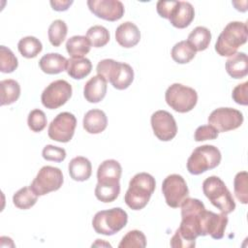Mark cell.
<instances>
[{"label": "cell", "mask_w": 248, "mask_h": 248, "mask_svg": "<svg viewBox=\"0 0 248 248\" xmlns=\"http://www.w3.org/2000/svg\"><path fill=\"white\" fill-rule=\"evenodd\" d=\"M180 206L181 223L170 238V245L173 248H192L196 246L198 236H204L203 221L206 209L202 202L189 197Z\"/></svg>", "instance_id": "1"}, {"label": "cell", "mask_w": 248, "mask_h": 248, "mask_svg": "<svg viewBox=\"0 0 248 248\" xmlns=\"http://www.w3.org/2000/svg\"><path fill=\"white\" fill-rule=\"evenodd\" d=\"M122 168L118 161L105 160L97 170V185L95 197L103 202H111L117 199L120 193V177Z\"/></svg>", "instance_id": "2"}, {"label": "cell", "mask_w": 248, "mask_h": 248, "mask_svg": "<svg viewBox=\"0 0 248 248\" xmlns=\"http://www.w3.org/2000/svg\"><path fill=\"white\" fill-rule=\"evenodd\" d=\"M156 188L155 178L147 172L135 174L130 182L129 188L124 196L125 203L133 210L144 208Z\"/></svg>", "instance_id": "3"}, {"label": "cell", "mask_w": 248, "mask_h": 248, "mask_svg": "<svg viewBox=\"0 0 248 248\" xmlns=\"http://www.w3.org/2000/svg\"><path fill=\"white\" fill-rule=\"evenodd\" d=\"M247 24L241 21H231L218 36L215 50L220 56H232L247 42Z\"/></svg>", "instance_id": "4"}, {"label": "cell", "mask_w": 248, "mask_h": 248, "mask_svg": "<svg viewBox=\"0 0 248 248\" xmlns=\"http://www.w3.org/2000/svg\"><path fill=\"white\" fill-rule=\"evenodd\" d=\"M97 75L103 77L107 81L118 89L128 88L134 80V70L127 64L115 61L113 59H103L96 67Z\"/></svg>", "instance_id": "5"}, {"label": "cell", "mask_w": 248, "mask_h": 248, "mask_svg": "<svg viewBox=\"0 0 248 248\" xmlns=\"http://www.w3.org/2000/svg\"><path fill=\"white\" fill-rule=\"evenodd\" d=\"M202 192L209 202L222 213L229 214L235 209V202L224 181L211 175L202 182Z\"/></svg>", "instance_id": "6"}, {"label": "cell", "mask_w": 248, "mask_h": 248, "mask_svg": "<svg viewBox=\"0 0 248 248\" xmlns=\"http://www.w3.org/2000/svg\"><path fill=\"white\" fill-rule=\"evenodd\" d=\"M222 159L220 150L210 144L196 147L187 160V170L191 174L199 175L219 166Z\"/></svg>", "instance_id": "7"}, {"label": "cell", "mask_w": 248, "mask_h": 248, "mask_svg": "<svg viewBox=\"0 0 248 248\" xmlns=\"http://www.w3.org/2000/svg\"><path fill=\"white\" fill-rule=\"evenodd\" d=\"M128 222L127 212L120 207L98 211L92 220V227L99 234L113 235L121 231Z\"/></svg>", "instance_id": "8"}, {"label": "cell", "mask_w": 248, "mask_h": 248, "mask_svg": "<svg viewBox=\"0 0 248 248\" xmlns=\"http://www.w3.org/2000/svg\"><path fill=\"white\" fill-rule=\"evenodd\" d=\"M165 99L169 107L173 110L185 113L192 110L198 102L197 91L181 83H173L168 87Z\"/></svg>", "instance_id": "9"}, {"label": "cell", "mask_w": 248, "mask_h": 248, "mask_svg": "<svg viewBox=\"0 0 248 248\" xmlns=\"http://www.w3.org/2000/svg\"><path fill=\"white\" fill-rule=\"evenodd\" d=\"M63 182V173L59 168L44 166L31 182L30 188L36 195L44 196L60 189Z\"/></svg>", "instance_id": "10"}, {"label": "cell", "mask_w": 248, "mask_h": 248, "mask_svg": "<svg viewBox=\"0 0 248 248\" xmlns=\"http://www.w3.org/2000/svg\"><path fill=\"white\" fill-rule=\"evenodd\" d=\"M72 85L64 79H57L50 82L42 92L41 101L45 108L56 109L67 103L72 97Z\"/></svg>", "instance_id": "11"}, {"label": "cell", "mask_w": 248, "mask_h": 248, "mask_svg": "<svg viewBox=\"0 0 248 248\" xmlns=\"http://www.w3.org/2000/svg\"><path fill=\"white\" fill-rule=\"evenodd\" d=\"M162 193L166 202L172 208H177L189 197V189L185 179L176 173L168 175L162 183Z\"/></svg>", "instance_id": "12"}, {"label": "cell", "mask_w": 248, "mask_h": 248, "mask_svg": "<svg viewBox=\"0 0 248 248\" xmlns=\"http://www.w3.org/2000/svg\"><path fill=\"white\" fill-rule=\"evenodd\" d=\"M243 114L232 108H218L208 116V124L217 130L218 133H225L235 130L243 123Z\"/></svg>", "instance_id": "13"}, {"label": "cell", "mask_w": 248, "mask_h": 248, "mask_svg": "<svg viewBox=\"0 0 248 248\" xmlns=\"http://www.w3.org/2000/svg\"><path fill=\"white\" fill-rule=\"evenodd\" d=\"M76 127V116L71 112L63 111L58 113L54 119H52L47 129V135L52 140L69 142L75 134Z\"/></svg>", "instance_id": "14"}, {"label": "cell", "mask_w": 248, "mask_h": 248, "mask_svg": "<svg viewBox=\"0 0 248 248\" xmlns=\"http://www.w3.org/2000/svg\"><path fill=\"white\" fill-rule=\"evenodd\" d=\"M151 127L154 135L162 141L171 140L177 134L176 121L171 113L167 110H157L152 113Z\"/></svg>", "instance_id": "15"}, {"label": "cell", "mask_w": 248, "mask_h": 248, "mask_svg": "<svg viewBox=\"0 0 248 248\" xmlns=\"http://www.w3.org/2000/svg\"><path fill=\"white\" fill-rule=\"evenodd\" d=\"M87 6L93 15L108 21L119 20L125 13L124 5L119 0H88Z\"/></svg>", "instance_id": "16"}, {"label": "cell", "mask_w": 248, "mask_h": 248, "mask_svg": "<svg viewBox=\"0 0 248 248\" xmlns=\"http://www.w3.org/2000/svg\"><path fill=\"white\" fill-rule=\"evenodd\" d=\"M228 216L225 213H214L207 211L203 222L204 236L209 234L214 239H221L224 236L228 225Z\"/></svg>", "instance_id": "17"}, {"label": "cell", "mask_w": 248, "mask_h": 248, "mask_svg": "<svg viewBox=\"0 0 248 248\" xmlns=\"http://www.w3.org/2000/svg\"><path fill=\"white\" fill-rule=\"evenodd\" d=\"M195 17V10L191 3L186 1H177L174 9L170 16V24L178 29L188 27Z\"/></svg>", "instance_id": "18"}, {"label": "cell", "mask_w": 248, "mask_h": 248, "mask_svg": "<svg viewBox=\"0 0 248 248\" xmlns=\"http://www.w3.org/2000/svg\"><path fill=\"white\" fill-rule=\"evenodd\" d=\"M115 40L122 47H134L140 43V29L135 23L131 21H125L116 28Z\"/></svg>", "instance_id": "19"}, {"label": "cell", "mask_w": 248, "mask_h": 248, "mask_svg": "<svg viewBox=\"0 0 248 248\" xmlns=\"http://www.w3.org/2000/svg\"><path fill=\"white\" fill-rule=\"evenodd\" d=\"M108 81L100 76H94L86 81L83 87V96L89 103L101 102L107 94Z\"/></svg>", "instance_id": "20"}, {"label": "cell", "mask_w": 248, "mask_h": 248, "mask_svg": "<svg viewBox=\"0 0 248 248\" xmlns=\"http://www.w3.org/2000/svg\"><path fill=\"white\" fill-rule=\"evenodd\" d=\"M84 130L89 134H100L108 126V117L106 113L98 108L88 110L82 120Z\"/></svg>", "instance_id": "21"}, {"label": "cell", "mask_w": 248, "mask_h": 248, "mask_svg": "<svg viewBox=\"0 0 248 248\" xmlns=\"http://www.w3.org/2000/svg\"><path fill=\"white\" fill-rule=\"evenodd\" d=\"M226 71L232 78H242L248 74V58L245 52H236L226 61Z\"/></svg>", "instance_id": "22"}, {"label": "cell", "mask_w": 248, "mask_h": 248, "mask_svg": "<svg viewBox=\"0 0 248 248\" xmlns=\"http://www.w3.org/2000/svg\"><path fill=\"white\" fill-rule=\"evenodd\" d=\"M68 59L59 53H46L39 61L40 69L47 75L60 74L66 71Z\"/></svg>", "instance_id": "23"}, {"label": "cell", "mask_w": 248, "mask_h": 248, "mask_svg": "<svg viewBox=\"0 0 248 248\" xmlns=\"http://www.w3.org/2000/svg\"><path fill=\"white\" fill-rule=\"evenodd\" d=\"M68 170L73 180L82 182L91 176L92 165L87 158L83 156H78L70 161Z\"/></svg>", "instance_id": "24"}, {"label": "cell", "mask_w": 248, "mask_h": 248, "mask_svg": "<svg viewBox=\"0 0 248 248\" xmlns=\"http://www.w3.org/2000/svg\"><path fill=\"white\" fill-rule=\"evenodd\" d=\"M92 70V63L86 57L68 59L67 74L74 79H82L87 77Z\"/></svg>", "instance_id": "25"}, {"label": "cell", "mask_w": 248, "mask_h": 248, "mask_svg": "<svg viewBox=\"0 0 248 248\" xmlns=\"http://www.w3.org/2000/svg\"><path fill=\"white\" fill-rule=\"evenodd\" d=\"M91 48V45L86 36L76 35L68 39L66 50L73 58H81L86 55Z\"/></svg>", "instance_id": "26"}, {"label": "cell", "mask_w": 248, "mask_h": 248, "mask_svg": "<svg viewBox=\"0 0 248 248\" xmlns=\"http://www.w3.org/2000/svg\"><path fill=\"white\" fill-rule=\"evenodd\" d=\"M211 41V33L208 28L204 26H197L188 36L187 42L192 46L196 51H202L206 49Z\"/></svg>", "instance_id": "27"}, {"label": "cell", "mask_w": 248, "mask_h": 248, "mask_svg": "<svg viewBox=\"0 0 248 248\" xmlns=\"http://www.w3.org/2000/svg\"><path fill=\"white\" fill-rule=\"evenodd\" d=\"M1 87V106L14 104L20 96L19 83L12 78L0 81Z\"/></svg>", "instance_id": "28"}, {"label": "cell", "mask_w": 248, "mask_h": 248, "mask_svg": "<svg viewBox=\"0 0 248 248\" xmlns=\"http://www.w3.org/2000/svg\"><path fill=\"white\" fill-rule=\"evenodd\" d=\"M19 53L25 58H35L43 49V45L34 36H26L19 40L17 44Z\"/></svg>", "instance_id": "29"}, {"label": "cell", "mask_w": 248, "mask_h": 248, "mask_svg": "<svg viewBox=\"0 0 248 248\" xmlns=\"http://www.w3.org/2000/svg\"><path fill=\"white\" fill-rule=\"evenodd\" d=\"M196 50L187 41L176 43L171 48V58L178 64H187L196 56Z\"/></svg>", "instance_id": "30"}, {"label": "cell", "mask_w": 248, "mask_h": 248, "mask_svg": "<svg viewBox=\"0 0 248 248\" xmlns=\"http://www.w3.org/2000/svg\"><path fill=\"white\" fill-rule=\"evenodd\" d=\"M38 197L30 187H23L14 194L13 203L19 209H29L35 205Z\"/></svg>", "instance_id": "31"}, {"label": "cell", "mask_w": 248, "mask_h": 248, "mask_svg": "<svg viewBox=\"0 0 248 248\" xmlns=\"http://www.w3.org/2000/svg\"><path fill=\"white\" fill-rule=\"evenodd\" d=\"M67 33H68V26L64 20L62 19L53 20L49 25L48 31H47L49 43L55 47L60 46L61 44L66 39Z\"/></svg>", "instance_id": "32"}, {"label": "cell", "mask_w": 248, "mask_h": 248, "mask_svg": "<svg viewBox=\"0 0 248 248\" xmlns=\"http://www.w3.org/2000/svg\"><path fill=\"white\" fill-rule=\"evenodd\" d=\"M86 38L88 39L91 46L98 48L105 46L108 43L110 35L106 27L102 25H93L87 30Z\"/></svg>", "instance_id": "33"}, {"label": "cell", "mask_w": 248, "mask_h": 248, "mask_svg": "<svg viewBox=\"0 0 248 248\" xmlns=\"http://www.w3.org/2000/svg\"><path fill=\"white\" fill-rule=\"evenodd\" d=\"M233 191L236 199L243 204L248 203V173L239 171L233 179Z\"/></svg>", "instance_id": "34"}, {"label": "cell", "mask_w": 248, "mask_h": 248, "mask_svg": "<svg viewBox=\"0 0 248 248\" xmlns=\"http://www.w3.org/2000/svg\"><path fill=\"white\" fill-rule=\"evenodd\" d=\"M146 246V237L139 230L129 231L118 244L119 248H144Z\"/></svg>", "instance_id": "35"}, {"label": "cell", "mask_w": 248, "mask_h": 248, "mask_svg": "<svg viewBox=\"0 0 248 248\" xmlns=\"http://www.w3.org/2000/svg\"><path fill=\"white\" fill-rule=\"evenodd\" d=\"M18 66V61L14 52L7 46H0V71L5 74L13 73Z\"/></svg>", "instance_id": "36"}, {"label": "cell", "mask_w": 248, "mask_h": 248, "mask_svg": "<svg viewBox=\"0 0 248 248\" xmlns=\"http://www.w3.org/2000/svg\"><path fill=\"white\" fill-rule=\"evenodd\" d=\"M46 116L42 109L35 108L31 110L27 117V124L32 132H42L46 126Z\"/></svg>", "instance_id": "37"}, {"label": "cell", "mask_w": 248, "mask_h": 248, "mask_svg": "<svg viewBox=\"0 0 248 248\" xmlns=\"http://www.w3.org/2000/svg\"><path fill=\"white\" fill-rule=\"evenodd\" d=\"M66 150L62 147L54 146L51 144H46L42 152V156L46 161L62 162L66 158Z\"/></svg>", "instance_id": "38"}, {"label": "cell", "mask_w": 248, "mask_h": 248, "mask_svg": "<svg viewBox=\"0 0 248 248\" xmlns=\"http://www.w3.org/2000/svg\"><path fill=\"white\" fill-rule=\"evenodd\" d=\"M218 132L211 125H202L198 127L194 134V139L196 141H203L207 140H215L218 137Z\"/></svg>", "instance_id": "39"}, {"label": "cell", "mask_w": 248, "mask_h": 248, "mask_svg": "<svg viewBox=\"0 0 248 248\" xmlns=\"http://www.w3.org/2000/svg\"><path fill=\"white\" fill-rule=\"evenodd\" d=\"M248 81H244L243 83L237 84L232 93V97L233 101L241 106H247L248 105Z\"/></svg>", "instance_id": "40"}, {"label": "cell", "mask_w": 248, "mask_h": 248, "mask_svg": "<svg viewBox=\"0 0 248 248\" xmlns=\"http://www.w3.org/2000/svg\"><path fill=\"white\" fill-rule=\"evenodd\" d=\"M177 1H163L160 0L156 4V9L158 15L163 18H170V16L174 9Z\"/></svg>", "instance_id": "41"}, {"label": "cell", "mask_w": 248, "mask_h": 248, "mask_svg": "<svg viewBox=\"0 0 248 248\" xmlns=\"http://www.w3.org/2000/svg\"><path fill=\"white\" fill-rule=\"evenodd\" d=\"M49 3L54 11L64 12L70 8V6L74 3V1L73 0H54V1L51 0Z\"/></svg>", "instance_id": "42"}, {"label": "cell", "mask_w": 248, "mask_h": 248, "mask_svg": "<svg viewBox=\"0 0 248 248\" xmlns=\"http://www.w3.org/2000/svg\"><path fill=\"white\" fill-rule=\"evenodd\" d=\"M92 246H108V247H111V245L108 242H105L103 239H96V242L92 244Z\"/></svg>", "instance_id": "43"}]
</instances>
